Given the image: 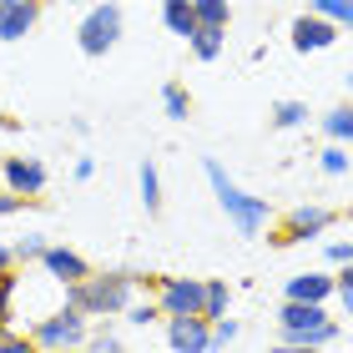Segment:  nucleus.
Segmentation results:
<instances>
[{"label": "nucleus", "mask_w": 353, "mask_h": 353, "mask_svg": "<svg viewBox=\"0 0 353 353\" xmlns=\"http://www.w3.org/2000/svg\"><path fill=\"white\" fill-rule=\"evenodd\" d=\"M202 176H207V187H212V197H217L222 212H228L237 237H263L268 232V222H272V202L268 197L248 192L243 182H232L228 167H222L217 157H202Z\"/></svg>", "instance_id": "nucleus-1"}, {"label": "nucleus", "mask_w": 353, "mask_h": 353, "mask_svg": "<svg viewBox=\"0 0 353 353\" xmlns=\"http://www.w3.org/2000/svg\"><path fill=\"white\" fill-rule=\"evenodd\" d=\"M61 293H66V303H76L86 318H121L126 303L137 293H147V288H141V272L111 268V272H86L81 283H66Z\"/></svg>", "instance_id": "nucleus-2"}, {"label": "nucleus", "mask_w": 353, "mask_h": 353, "mask_svg": "<svg viewBox=\"0 0 353 353\" xmlns=\"http://www.w3.org/2000/svg\"><path fill=\"white\" fill-rule=\"evenodd\" d=\"M343 323L328 313V303H293L283 298L278 308V343L283 348H328L339 343Z\"/></svg>", "instance_id": "nucleus-3"}, {"label": "nucleus", "mask_w": 353, "mask_h": 353, "mask_svg": "<svg viewBox=\"0 0 353 353\" xmlns=\"http://www.w3.org/2000/svg\"><path fill=\"white\" fill-rule=\"evenodd\" d=\"M121 30H126V10H121V0H101V6H91V10L81 15V26H76V46H81V56L101 61V56L117 51Z\"/></svg>", "instance_id": "nucleus-4"}, {"label": "nucleus", "mask_w": 353, "mask_h": 353, "mask_svg": "<svg viewBox=\"0 0 353 353\" xmlns=\"http://www.w3.org/2000/svg\"><path fill=\"white\" fill-rule=\"evenodd\" d=\"M86 328H91V318L76 308V303H61V308H51L46 318H36L26 333H30V348H86Z\"/></svg>", "instance_id": "nucleus-5"}, {"label": "nucleus", "mask_w": 353, "mask_h": 353, "mask_svg": "<svg viewBox=\"0 0 353 353\" xmlns=\"http://www.w3.org/2000/svg\"><path fill=\"white\" fill-rule=\"evenodd\" d=\"M333 207H323V202H298L293 212H288L278 228L268 232V243L272 248H293V243H313V237H323L328 228H333Z\"/></svg>", "instance_id": "nucleus-6"}, {"label": "nucleus", "mask_w": 353, "mask_h": 353, "mask_svg": "<svg viewBox=\"0 0 353 353\" xmlns=\"http://www.w3.org/2000/svg\"><path fill=\"white\" fill-rule=\"evenodd\" d=\"M343 30L328 21V15H318V10H303L293 26H288V41H293V51L298 56H318V51H333L339 46Z\"/></svg>", "instance_id": "nucleus-7"}, {"label": "nucleus", "mask_w": 353, "mask_h": 353, "mask_svg": "<svg viewBox=\"0 0 353 353\" xmlns=\"http://www.w3.org/2000/svg\"><path fill=\"white\" fill-rule=\"evenodd\" d=\"M152 298H157V308H162V318L202 313V278H157Z\"/></svg>", "instance_id": "nucleus-8"}, {"label": "nucleus", "mask_w": 353, "mask_h": 353, "mask_svg": "<svg viewBox=\"0 0 353 353\" xmlns=\"http://www.w3.org/2000/svg\"><path fill=\"white\" fill-rule=\"evenodd\" d=\"M167 323V348L172 353H207L212 348V323L202 313H176V318H162Z\"/></svg>", "instance_id": "nucleus-9"}, {"label": "nucleus", "mask_w": 353, "mask_h": 353, "mask_svg": "<svg viewBox=\"0 0 353 353\" xmlns=\"http://www.w3.org/2000/svg\"><path fill=\"white\" fill-rule=\"evenodd\" d=\"M46 182H51V176H46L41 157H6V162H0V187L21 192V197H41Z\"/></svg>", "instance_id": "nucleus-10"}, {"label": "nucleus", "mask_w": 353, "mask_h": 353, "mask_svg": "<svg viewBox=\"0 0 353 353\" xmlns=\"http://www.w3.org/2000/svg\"><path fill=\"white\" fill-rule=\"evenodd\" d=\"M41 10L46 0H0V41H26L30 30L41 26Z\"/></svg>", "instance_id": "nucleus-11"}, {"label": "nucleus", "mask_w": 353, "mask_h": 353, "mask_svg": "<svg viewBox=\"0 0 353 353\" xmlns=\"http://www.w3.org/2000/svg\"><path fill=\"white\" fill-rule=\"evenodd\" d=\"M41 272H46L51 283H61V288H66V283H81L86 272H91V263H86V258H81L76 248L46 243V252H41Z\"/></svg>", "instance_id": "nucleus-12"}, {"label": "nucleus", "mask_w": 353, "mask_h": 353, "mask_svg": "<svg viewBox=\"0 0 353 353\" xmlns=\"http://www.w3.org/2000/svg\"><path fill=\"white\" fill-rule=\"evenodd\" d=\"M333 288H339V278H328V272H298V278H288L283 298H293V303H333Z\"/></svg>", "instance_id": "nucleus-13"}, {"label": "nucleus", "mask_w": 353, "mask_h": 353, "mask_svg": "<svg viewBox=\"0 0 353 353\" xmlns=\"http://www.w3.org/2000/svg\"><path fill=\"white\" fill-rule=\"evenodd\" d=\"M187 51L202 61V66H212V61H222V51H228V26H202L187 36Z\"/></svg>", "instance_id": "nucleus-14"}, {"label": "nucleus", "mask_w": 353, "mask_h": 353, "mask_svg": "<svg viewBox=\"0 0 353 353\" xmlns=\"http://www.w3.org/2000/svg\"><path fill=\"white\" fill-rule=\"evenodd\" d=\"M137 187H141V207H147V217H162V172H157L152 157H141Z\"/></svg>", "instance_id": "nucleus-15"}, {"label": "nucleus", "mask_w": 353, "mask_h": 353, "mask_svg": "<svg viewBox=\"0 0 353 353\" xmlns=\"http://www.w3.org/2000/svg\"><path fill=\"white\" fill-rule=\"evenodd\" d=\"M318 126H323L328 141H343V147H353V101H339L333 111H323V117H318Z\"/></svg>", "instance_id": "nucleus-16"}, {"label": "nucleus", "mask_w": 353, "mask_h": 353, "mask_svg": "<svg viewBox=\"0 0 353 353\" xmlns=\"http://www.w3.org/2000/svg\"><path fill=\"white\" fill-rule=\"evenodd\" d=\"M232 308V288H228V278H202V318L212 323V318H222Z\"/></svg>", "instance_id": "nucleus-17"}, {"label": "nucleus", "mask_w": 353, "mask_h": 353, "mask_svg": "<svg viewBox=\"0 0 353 353\" xmlns=\"http://www.w3.org/2000/svg\"><path fill=\"white\" fill-rule=\"evenodd\" d=\"M162 26L172 30V36H192L197 30V10H192V0H162Z\"/></svg>", "instance_id": "nucleus-18"}, {"label": "nucleus", "mask_w": 353, "mask_h": 353, "mask_svg": "<svg viewBox=\"0 0 353 353\" xmlns=\"http://www.w3.org/2000/svg\"><path fill=\"white\" fill-rule=\"evenodd\" d=\"M308 101H272L268 111V121H272V132H298V126H308Z\"/></svg>", "instance_id": "nucleus-19"}, {"label": "nucleus", "mask_w": 353, "mask_h": 353, "mask_svg": "<svg viewBox=\"0 0 353 353\" xmlns=\"http://www.w3.org/2000/svg\"><path fill=\"white\" fill-rule=\"evenodd\" d=\"M318 172H323V176H348L353 172V157H348L343 141H328V147L318 152Z\"/></svg>", "instance_id": "nucleus-20"}, {"label": "nucleus", "mask_w": 353, "mask_h": 353, "mask_svg": "<svg viewBox=\"0 0 353 353\" xmlns=\"http://www.w3.org/2000/svg\"><path fill=\"white\" fill-rule=\"evenodd\" d=\"M121 318H126L132 328H152V323H162V308H157V298H152V293H147V298L137 293L132 303H126V313H121Z\"/></svg>", "instance_id": "nucleus-21"}, {"label": "nucleus", "mask_w": 353, "mask_h": 353, "mask_svg": "<svg viewBox=\"0 0 353 353\" xmlns=\"http://www.w3.org/2000/svg\"><path fill=\"white\" fill-rule=\"evenodd\" d=\"M21 272H15V268H6V272H0V323H10L15 328V293H21Z\"/></svg>", "instance_id": "nucleus-22"}, {"label": "nucleus", "mask_w": 353, "mask_h": 353, "mask_svg": "<svg viewBox=\"0 0 353 353\" xmlns=\"http://www.w3.org/2000/svg\"><path fill=\"white\" fill-rule=\"evenodd\" d=\"M162 111H167V121H187V117H192V96H187V86L167 81V86H162Z\"/></svg>", "instance_id": "nucleus-23"}, {"label": "nucleus", "mask_w": 353, "mask_h": 353, "mask_svg": "<svg viewBox=\"0 0 353 353\" xmlns=\"http://www.w3.org/2000/svg\"><path fill=\"white\" fill-rule=\"evenodd\" d=\"M96 328H86V348H96V353H117L121 348V333L111 328V318H91Z\"/></svg>", "instance_id": "nucleus-24"}, {"label": "nucleus", "mask_w": 353, "mask_h": 353, "mask_svg": "<svg viewBox=\"0 0 353 353\" xmlns=\"http://www.w3.org/2000/svg\"><path fill=\"white\" fill-rule=\"evenodd\" d=\"M308 10L328 15L339 30H353V0H308Z\"/></svg>", "instance_id": "nucleus-25"}, {"label": "nucleus", "mask_w": 353, "mask_h": 353, "mask_svg": "<svg viewBox=\"0 0 353 353\" xmlns=\"http://www.w3.org/2000/svg\"><path fill=\"white\" fill-rule=\"evenodd\" d=\"M10 252H15V268H30V263H41L46 237L41 232H26V237H15V243H10Z\"/></svg>", "instance_id": "nucleus-26"}, {"label": "nucleus", "mask_w": 353, "mask_h": 353, "mask_svg": "<svg viewBox=\"0 0 353 353\" xmlns=\"http://www.w3.org/2000/svg\"><path fill=\"white\" fill-rule=\"evenodd\" d=\"M192 10H197L202 26H232V6L228 0H192Z\"/></svg>", "instance_id": "nucleus-27"}, {"label": "nucleus", "mask_w": 353, "mask_h": 353, "mask_svg": "<svg viewBox=\"0 0 353 353\" xmlns=\"http://www.w3.org/2000/svg\"><path fill=\"white\" fill-rule=\"evenodd\" d=\"M237 333H243V328H237L228 313H222V318H212V348H228V343H237Z\"/></svg>", "instance_id": "nucleus-28"}, {"label": "nucleus", "mask_w": 353, "mask_h": 353, "mask_svg": "<svg viewBox=\"0 0 353 353\" xmlns=\"http://www.w3.org/2000/svg\"><path fill=\"white\" fill-rule=\"evenodd\" d=\"M323 258H328L333 268H343V263L353 258V237H339V243H328V248H323Z\"/></svg>", "instance_id": "nucleus-29"}, {"label": "nucleus", "mask_w": 353, "mask_h": 353, "mask_svg": "<svg viewBox=\"0 0 353 353\" xmlns=\"http://www.w3.org/2000/svg\"><path fill=\"white\" fill-rule=\"evenodd\" d=\"M26 202H30V197H21V192H10V187H0V222H6V217H15Z\"/></svg>", "instance_id": "nucleus-30"}, {"label": "nucleus", "mask_w": 353, "mask_h": 353, "mask_svg": "<svg viewBox=\"0 0 353 353\" xmlns=\"http://www.w3.org/2000/svg\"><path fill=\"white\" fill-rule=\"evenodd\" d=\"M26 348H30V333H15L10 328L6 339H0V353H26Z\"/></svg>", "instance_id": "nucleus-31"}, {"label": "nucleus", "mask_w": 353, "mask_h": 353, "mask_svg": "<svg viewBox=\"0 0 353 353\" xmlns=\"http://www.w3.org/2000/svg\"><path fill=\"white\" fill-rule=\"evenodd\" d=\"M96 176V157H76V182H91Z\"/></svg>", "instance_id": "nucleus-32"}, {"label": "nucleus", "mask_w": 353, "mask_h": 353, "mask_svg": "<svg viewBox=\"0 0 353 353\" xmlns=\"http://www.w3.org/2000/svg\"><path fill=\"white\" fill-rule=\"evenodd\" d=\"M333 303L343 308V318H353V288H333Z\"/></svg>", "instance_id": "nucleus-33"}, {"label": "nucleus", "mask_w": 353, "mask_h": 353, "mask_svg": "<svg viewBox=\"0 0 353 353\" xmlns=\"http://www.w3.org/2000/svg\"><path fill=\"white\" fill-rule=\"evenodd\" d=\"M339 288H353V258H348V263L339 268Z\"/></svg>", "instance_id": "nucleus-34"}, {"label": "nucleus", "mask_w": 353, "mask_h": 353, "mask_svg": "<svg viewBox=\"0 0 353 353\" xmlns=\"http://www.w3.org/2000/svg\"><path fill=\"white\" fill-rule=\"evenodd\" d=\"M6 268H15V252H10V243H0V272Z\"/></svg>", "instance_id": "nucleus-35"}, {"label": "nucleus", "mask_w": 353, "mask_h": 353, "mask_svg": "<svg viewBox=\"0 0 353 353\" xmlns=\"http://www.w3.org/2000/svg\"><path fill=\"white\" fill-rule=\"evenodd\" d=\"M343 81H348V91H353V66H348V71H343Z\"/></svg>", "instance_id": "nucleus-36"}, {"label": "nucleus", "mask_w": 353, "mask_h": 353, "mask_svg": "<svg viewBox=\"0 0 353 353\" xmlns=\"http://www.w3.org/2000/svg\"><path fill=\"white\" fill-rule=\"evenodd\" d=\"M6 333H10V323H0V339H6Z\"/></svg>", "instance_id": "nucleus-37"}, {"label": "nucleus", "mask_w": 353, "mask_h": 353, "mask_svg": "<svg viewBox=\"0 0 353 353\" xmlns=\"http://www.w3.org/2000/svg\"><path fill=\"white\" fill-rule=\"evenodd\" d=\"M141 6H147V0H141ZM157 6H162V0H157Z\"/></svg>", "instance_id": "nucleus-38"}]
</instances>
